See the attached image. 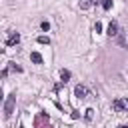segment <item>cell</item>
<instances>
[{"instance_id": "cell-1", "label": "cell", "mask_w": 128, "mask_h": 128, "mask_svg": "<svg viewBox=\"0 0 128 128\" xmlns=\"http://www.w3.org/2000/svg\"><path fill=\"white\" fill-rule=\"evenodd\" d=\"M14 104H16V92H12V94L6 98V102H4V116H6V118L12 116V112H14Z\"/></svg>"}, {"instance_id": "cell-13", "label": "cell", "mask_w": 128, "mask_h": 128, "mask_svg": "<svg viewBox=\"0 0 128 128\" xmlns=\"http://www.w3.org/2000/svg\"><path fill=\"white\" fill-rule=\"evenodd\" d=\"M40 28L46 32V30H50V24H48V22H42V24H40Z\"/></svg>"}, {"instance_id": "cell-17", "label": "cell", "mask_w": 128, "mask_h": 128, "mask_svg": "<svg viewBox=\"0 0 128 128\" xmlns=\"http://www.w3.org/2000/svg\"><path fill=\"white\" fill-rule=\"evenodd\" d=\"M118 128H128V126H126V124H122V126H118Z\"/></svg>"}, {"instance_id": "cell-2", "label": "cell", "mask_w": 128, "mask_h": 128, "mask_svg": "<svg viewBox=\"0 0 128 128\" xmlns=\"http://www.w3.org/2000/svg\"><path fill=\"white\" fill-rule=\"evenodd\" d=\"M114 110H128V98H120V100H114Z\"/></svg>"}, {"instance_id": "cell-16", "label": "cell", "mask_w": 128, "mask_h": 128, "mask_svg": "<svg viewBox=\"0 0 128 128\" xmlns=\"http://www.w3.org/2000/svg\"><path fill=\"white\" fill-rule=\"evenodd\" d=\"M2 96H4V94H2V88H0V102H2Z\"/></svg>"}, {"instance_id": "cell-8", "label": "cell", "mask_w": 128, "mask_h": 128, "mask_svg": "<svg viewBox=\"0 0 128 128\" xmlns=\"http://www.w3.org/2000/svg\"><path fill=\"white\" fill-rule=\"evenodd\" d=\"M90 6H92V0H80V8L82 10H88Z\"/></svg>"}, {"instance_id": "cell-11", "label": "cell", "mask_w": 128, "mask_h": 128, "mask_svg": "<svg viewBox=\"0 0 128 128\" xmlns=\"http://www.w3.org/2000/svg\"><path fill=\"white\" fill-rule=\"evenodd\" d=\"M38 42H40V44H50V38H48V36H40Z\"/></svg>"}, {"instance_id": "cell-9", "label": "cell", "mask_w": 128, "mask_h": 128, "mask_svg": "<svg viewBox=\"0 0 128 128\" xmlns=\"http://www.w3.org/2000/svg\"><path fill=\"white\" fill-rule=\"evenodd\" d=\"M8 70H12V72H22V68H20V66H16L14 62H10V66H8Z\"/></svg>"}, {"instance_id": "cell-4", "label": "cell", "mask_w": 128, "mask_h": 128, "mask_svg": "<svg viewBox=\"0 0 128 128\" xmlns=\"http://www.w3.org/2000/svg\"><path fill=\"white\" fill-rule=\"evenodd\" d=\"M74 94H76L78 98H86V94H88V88H86V86H82V84H78V86L74 88Z\"/></svg>"}, {"instance_id": "cell-15", "label": "cell", "mask_w": 128, "mask_h": 128, "mask_svg": "<svg viewBox=\"0 0 128 128\" xmlns=\"http://www.w3.org/2000/svg\"><path fill=\"white\" fill-rule=\"evenodd\" d=\"M92 4H100V0H92Z\"/></svg>"}, {"instance_id": "cell-14", "label": "cell", "mask_w": 128, "mask_h": 128, "mask_svg": "<svg viewBox=\"0 0 128 128\" xmlns=\"http://www.w3.org/2000/svg\"><path fill=\"white\" fill-rule=\"evenodd\" d=\"M94 30H96V32H100V30H102V24H100V22H96V24H94Z\"/></svg>"}, {"instance_id": "cell-5", "label": "cell", "mask_w": 128, "mask_h": 128, "mask_svg": "<svg viewBox=\"0 0 128 128\" xmlns=\"http://www.w3.org/2000/svg\"><path fill=\"white\" fill-rule=\"evenodd\" d=\"M20 42V34L18 32H10V36H8V46H14V44H18Z\"/></svg>"}, {"instance_id": "cell-7", "label": "cell", "mask_w": 128, "mask_h": 128, "mask_svg": "<svg viewBox=\"0 0 128 128\" xmlns=\"http://www.w3.org/2000/svg\"><path fill=\"white\" fill-rule=\"evenodd\" d=\"M60 78H62V82H68L70 80V72L68 70H60Z\"/></svg>"}, {"instance_id": "cell-12", "label": "cell", "mask_w": 128, "mask_h": 128, "mask_svg": "<svg viewBox=\"0 0 128 128\" xmlns=\"http://www.w3.org/2000/svg\"><path fill=\"white\" fill-rule=\"evenodd\" d=\"M92 116H94V110L92 108H86V120H92Z\"/></svg>"}, {"instance_id": "cell-3", "label": "cell", "mask_w": 128, "mask_h": 128, "mask_svg": "<svg viewBox=\"0 0 128 128\" xmlns=\"http://www.w3.org/2000/svg\"><path fill=\"white\" fill-rule=\"evenodd\" d=\"M108 36L112 38V36H118V22L116 20H112L110 24H108Z\"/></svg>"}, {"instance_id": "cell-10", "label": "cell", "mask_w": 128, "mask_h": 128, "mask_svg": "<svg viewBox=\"0 0 128 128\" xmlns=\"http://www.w3.org/2000/svg\"><path fill=\"white\" fill-rule=\"evenodd\" d=\"M102 8H104V10H110V8H112V0H104V2H102Z\"/></svg>"}, {"instance_id": "cell-6", "label": "cell", "mask_w": 128, "mask_h": 128, "mask_svg": "<svg viewBox=\"0 0 128 128\" xmlns=\"http://www.w3.org/2000/svg\"><path fill=\"white\" fill-rule=\"evenodd\" d=\"M30 60H32L34 64H42V56H40V52H32V54H30Z\"/></svg>"}]
</instances>
